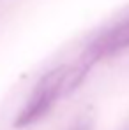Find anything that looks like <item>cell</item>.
Here are the masks:
<instances>
[{
    "mask_svg": "<svg viewBox=\"0 0 129 130\" xmlns=\"http://www.w3.org/2000/svg\"><path fill=\"white\" fill-rule=\"evenodd\" d=\"M69 130H94V123L88 118H81V120H78Z\"/></svg>",
    "mask_w": 129,
    "mask_h": 130,
    "instance_id": "3957f363",
    "label": "cell"
},
{
    "mask_svg": "<svg viewBox=\"0 0 129 130\" xmlns=\"http://www.w3.org/2000/svg\"><path fill=\"white\" fill-rule=\"evenodd\" d=\"M129 47V20L122 21L120 25L113 26L101 34L94 42L85 49V53L80 58V63L71 69L65 83V93H71L74 88L85 79L87 72L97 63L101 58H106L110 55H115L122 49Z\"/></svg>",
    "mask_w": 129,
    "mask_h": 130,
    "instance_id": "7a4b0ae2",
    "label": "cell"
},
{
    "mask_svg": "<svg viewBox=\"0 0 129 130\" xmlns=\"http://www.w3.org/2000/svg\"><path fill=\"white\" fill-rule=\"evenodd\" d=\"M69 72H71L69 65H58L41 76L23 109L14 118V123H13L14 128H27L37 123L51 111L57 99L62 93H65V83H67Z\"/></svg>",
    "mask_w": 129,
    "mask_h": 130,
    "instance_id": "6da1fadb",
    "label": "cell"
}]
</instances>
